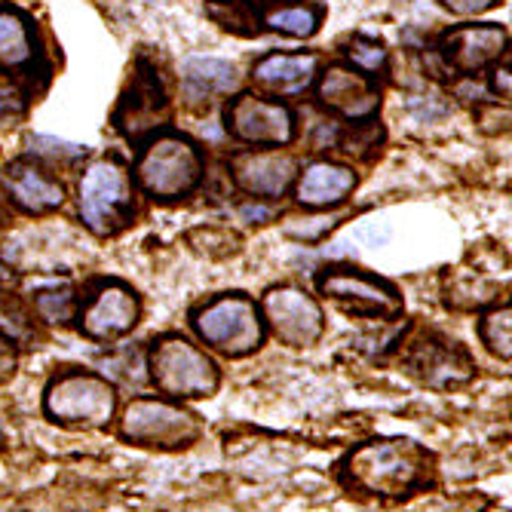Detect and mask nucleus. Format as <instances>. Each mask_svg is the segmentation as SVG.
I'll return each mask as SVG.
<instances>
[{
	"instance_id": "1",
	"label": "nucleus",
	"mask_w": 512,
	"mask_h": 512,
	"mask_svg": "<svg viewBox=\"0 0 512 512\" xmlns=\"http://www.w3.org/2000/svg\"><path fill=\"white\" fill-rule=\"evenodd\" d=\"M338 482L362 497L408 500L436 482V457L405 436H378L353 445L338 463Z\"/></svg>"
},
{
	"instance_id": "2",
	"label": "nucleus",
	"mask_w": 512,
	"mask_h": 512,
	"mask_svg": "<svg viewBox=\"0 0 512 512\" xmlns=\"http://www.w3.org/2000/svg\"><path fill=\"white\" fill-rule=\"evenodd\" d=\"M117 384L99 371L65 368L43 387V417L65 430H105L117 414Z\"/></svg>"
},
{
	"instance_id": "3",
	"label": "nucleus",
	"mask_w": 512,
	"mask_h": 512,
	"mask_svg": "<svg viewBox=\"0 0 512 512\" xmlns=\"http://www.w3.org/2000/svg\"><path fill=\"white\" fill-rule=\"evenodd\" d=\"M148 381L175 402L209 399L221 390L218 362L184 335H160L145 353Z\"/></svg>"
},
{
	"instance_id": "4",
	"label": "nucleus",
	"mask_w": 512,
	"mask_h": 512,
	"mask_svg": "<svg viewBox=\"0 0 512 512\" xmlns=\"http://www.w3.org/2000/svg\"><path fill=\"white\" fill-rule=\"evenodd\" d=\"M120 439L138 448L151 451H188L194 448L206 427L200 421V414L184 408L175 399L166 396H135L123 414H120Z\"/></svg>"
},
{
	"instance_id": "5",
	"label": "nucleus",
	"mask_w": 512,
	"mask_h": 512,
	"mask_svg": "<svg viewBox=\"0 0 512 512\" xmlns=\"http://www.w3.org/2000/svg\"><path fill=\"white\" fill-rule=\"evenodd\" d=\"M191 325L206 347L227 359H246L258 353L267 338L261 307L243 292H227L194 307Z\"/></svg>"
},
{
	"instance_id": "6",
	"label": "nucleus",
	"mask_w": 512,
	"mask_h": 512,
	"mask_svg": "<svg viewBox=\"0 0 512 512\" xmlns=\"http://www.w3.org/2000/svg\"><path fill=\"white\" fill-rule=\"evenodd\" d=\"M135 178L154 200H181L188 197L203 178V157L191 138L163 132L145 145L135 163Z\"/></svg>"
},
{
	"instance_id": "7",
	"label": "nucleus",
	"mask_w": 512,
	"mask_h": 512,
	"mask_svg": "<svg viewBox=\"0 0 512 512\" xmlns=\"http://www.w3.org/2000/svg\"><path fill=\"white\" fill-rule=\"evenodd\" d=\"M399 365L408 375L439 393L467 387L476 378V359L454 338H445L433 329H417L399 347Z\"/></svg>"
},
{
	"instance_id": "8",
	"label": "nucleus",
	"mask_w": 512,
	"mask_h": 512,
	"mask_svg": "<svg viewBox=\"0 0 512 512\" xmlns=\"http://www.w3.org/2000/svg\"><path fill=\"white\" fill-rule=\"evenodd\" d=\"M80 218L96 237H114L132 221V181L126 166L105 157L89 163L80 178Z\"/></svg>"
},
{
	"instance_id": "9",
	"label": "nucleus",
	"mask_w": 512,
	"mask_h": 512,
	"mask_svg": "<svg viewBox=\"0 0 512 512\" xmlns=\"http://www.w3.org/2000/svg\"><path fill=\"white\" fill-rule=\"evenodd\" d=\"M316 289L344 310L368 319H396L402 313V295L393 283L371 276L350 264H332L316 273Z\"/></svg>"
},
{
	"instance_id": "10",
	"label": "nucleus",
	"mask_w": 512,
	"mask_h": 512,
	"mask_svg": "<svg viewBox=\"0 0 512 512\" xmlns=\"http://www.w3.org/2000/svg\"><path fill=\"white\" fill-rule=\"evenodd\" d=\"M77 319L80 332L89 341L111 344L138 325V319H142V298L135 295L132 286L120 283V279H99L89 289V295L80 298Z\"/></svg>"
},
{
	"instance_id": "11",
	"label": "nucleus",
	"mask_w": 512,
	"mask_h": 512,
	"mask_svg": "<svg viewBox=\"0 0 512 512\" xmlns=\"http://www.w3.org/2000/svg\"><path fill=\"white\" fill-rule=\"evenodd\" d=\"M267 329L286 347H313L325 332V313L313 295L298 286H273L261 298Z\"/></svg>"
},
{
	"instance_id": "12",
	"label": "nucleus",
	"mask_w": 512,
	"mask_h": 512,
	"mask_svg": "<svg viewBox=\"0 0 512 512\" xmlns=\"http://www.w3.org/2000/svg\"><path fill=\"white\" fill-rule=\"evenodd\" d=\"M227 132L255 148H283L295 138L292 111L261 96H237L227 105Z\"/></svg>"
},
{
	"instance_id": "13",
	"label": "nucleus",
	"mask_w": 512,
	"mask_h": 512,
	"mask_svg": "<svg viewBox=\"0 0 512 512\" xmlns=\"http://www.w3.org/2000/svg\"><path fill=\"white\" fill-rule=\"evenodd\" d=\"M506 40V28L500 25H460L442 37L439 53L448 71L476 74L506 53Z\"/></svg>"
},
{
	"instance_id": "14",
	"label": "nucleus",
	"mask_w": 512,
	"mask_h": 512,
	"mask_svg": "<svg viewBox=\"0 0 512 512\" xmlns=\"http://www.w3.org/2000/svg\"><path fill=\"white\" fill-rule=\"evenodd\" d=\"M166 114H169V102H166V92H163L157 74L142 71L132 77V86L123 92L114 123L126 138H142V135L154 132L157 126H163Z\"/></svg>"
},
{
	"instance_id": "15",
	"label": "nucleus",
	"mask_w": 512,
	"mask_h": 512,
	"mask_svg": "<svg viewBox=\"0 0 512 512\" xmlns=\"http://www.w3.org/2000/svg\"><path fill=\"white\" fill-rule=\"evenodd\" d=\"M234 181L255 200H276L289 191L295 178V160L276 151H243L230 160Z\"/></svg>"
},
{
	"instance_id": "16",
	"label": "nucleus",
	"mask_w": 512,
	"mask_h": 512,
	"mask_svg": "<svg viewBox=\"0 0 512 512\" xmlns=\"http://www.w3.org/2000/svg\"><path fill=\"white\" fill-rule=\"evenodd\" d=\"M319 102L347 120H368L378 111L381 96L371 86V77L344 65H332L319 77Z\"/></svg>"
},
{
	"instance_id": "17",
	"label": "nucleus",
	"mask_w": 512,
	"mask_h": 512,
	"mask_svg": "<svg viewBox=\"0 0 512 512\" xmlns=\"http://www.w3.org/2000/svg\"><path fill=\"white\" fill-rule=\"evenodd\" d=\"M4 188L13 197V203L28 215L56 212L65 203V188L59 184V178H53L46 169L34 166L31 160H16L7 166Z\"/></svg>"
},
{
	"instance_id": "18",
	"label": "nucleus",
	"mask_w": 512,
	"mask_h": 512,
	"mask_svg": "<svg viewBox=\"0 0 512 512\" xmlns=\"http://www.w3.org/2000/svg\"><path fill=\"white\" fill-rule=\"evenodd\" d=\"M319 59L313 53H270L255 62L252 80L270 96H298L316 77Z\"/></svg>"
},
{
	"instance_id": "19",
	"label": "nucleus",
	"mask_w": 512,
	"mask_h": 512,
	"mask_svg": "<svg viewBox=\"0 0 512 512\" xmlns=\"http://www.w3.org/2000/svg\"><path fill=\"white\" fill-rule=\"evenodd\" d=\"M356 188V172L329 160L310 163L301 175H298V200L310 209H329L344 203Z\"/></svg>"
},
{
	"instance_id": "20",
	"label": "nucleus",
	"mask_w": 512,
	"mask_h": 512,
	"mask_svg": "<svg viewBox=\"0 0 512 512\" xmlns=\"http://www.w3.org/2000/svg\"><path fill=\"white\" fill-rule=\"evenodd\" d=\"M37 62V37L31 19L16 7H0V68L25 71Z\"/></svg>"
},
{
	"instance_id": "21",
	"label": "nucleus",
	"mask_w": 512,
	"mask_h": 512,
	"mask_svg": "<svg viewBox=\"0 0 512 512\" xmlns=\"http://www.w3.org/2000/svg\"><path fill=\"white\" fill-rule=\"evenodd\" d=\"M184 80H188V86L200 92V96H224V92H234L240 86L234 65L221 59H209V56L188 59V65H184Z\"/></svg>"
},
{
	"instance_id": "22",
	"label": "nucleus",
	"mask_w": 512,
	"mask_h": 512,
	"mask_svg": "<svg viewBox=\"0 0 512 512\" xmlns=\"http://www.w3.org/2000/svg\"><path fill=\"white\" fill-rule=\"evenodd\" d=\"M322 22V7L313 4H279L264 16V25L270 31H279L286 37H310L316 34Z\"/></svg>"
},
{
	"instance_id": "23",
	"label": "nucleus",
	"mask_w": 512,
	"mask_h": 512,
	"mask_svg": "<svg viewBox=\"0 0 512 512\" xmlns=\"http://www.w3.org/2000/svg\"><path fill=\"white\" fill-rule=\"evenodd\" d=\"M479 338L491 356H497L503 362L512 359V310H509V304H497V307L482 313Z\"/></svg>"
},
{
	"instance_id": "24",
	"label": "nucleus",
	"mask_w": 512,
	"mask_h": 512,
	"mask_svg": "<svg viewBox=\"0 0 512 512\" xmlns=\"http://www.w3.org/2000/svg\"><path fill=\"white\" fill-rule=\"evenodd\" d=\"M77 307H80V295H74V289L68 286L43 289L34 295V313L50 325H68L71 319H77Z\"/></svg>"
},
{
	"instance_id": "25",
	"label": "nucleus",
	"mask_w": 512,
	"mask_h": 512,
	"mask_svg": "<svg viewBox=\"0 0 512 512\" xmlns=\"http://www.w3.org/2000/svg\"><path fill=\"white\" fill-rule=\"evenodd\" d=\"M347 59L353 65V71L365 74V77H378L387 68V50L384 43L375 37H353L347 46Z\"/></svg>"
},
{
	"instance_id": "26",
	"label": "nucleus",
	"mask_w": 512,
	"mask_h": 512,
	"mask_svg": "<svg viewBox=\"0 0 512 512\" xmlns=\"http://www.w3.org/2000/svg\"><path fill=\"white\" fill-rule=\"evenodd\" d=\"M19 368V350H16V341L0 332V384H7Z\"/></svg>"
},
{
	"instance_id": "27",
	"label": "nucleus",
	"mask_w": 512,
	"mask_h": 512,
	"mask_svg": "<svg viewBox=\"0 0 512 512\" xmlns=\"http://www.w3.org/2000/svg\"><path fill=\"white\" fill-rule=\"evenodd\" d=\"M439 4L457 16H482V13L494 10L500 0H439Z\"/></svg>"
},
{
	"instance_id": "28",
	"label": "nucleus",
	"mask_w": 512,
	"mask_h": 512,
	"mask_svg": "<svg viewBox=\"0 0 512 512\" xmlns=\"http://www.w3.org/2000/svg\"><path fill=\"white\" fill-rule=\"evenodd\" d=\"M25 111L22 99L10 89H0V120H10V117H19Z\"/></svg>"
},
{
	"instance_id": "29",
	"label": "nucleus",
	"mask_w": 512,
	"mask_h": 512,
	"mask_svg": "<svg viewBox=\"0 0 512 512\" xmlns=\"http://www.w3.org/2000/svg\"><path fill=\"white\" fill-rule=\"evenodd\" d=\"M494 89L503 92V99H509V68L506 65L494 71Z\"/></svg>"
}]
</instances>
